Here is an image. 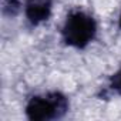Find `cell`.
I'll return each instance as SVG.
<instances>
[{
    "mask_svg": "<svg viewBox=\"0 0 121 121\" xmlns=\"http://www.w3.org/2000/svg\"><path fill=\"white\" fill-rule=\"evenodd\" d=\"M63 33L69 44L76 47H83L87 43H90L91 39L94 37L95 23L90 16L78 12L67 19Z\"/></svg>",
    "mask_w": 121,
    "mask_h": 121,
    "instance_id": "6da1fadb",
    "label": "cell"
},
{
    "mask_svg": "<svg viewBox=\"0 0 121 121\" xmlns=\"http://www.w3.org/2000/svg\"><path fill=\"white\" fill-rule=\"evenodd\" d=\"M26 111L31 120H51L66 111V100L58 94L34 97L29 103Z\"/></svg>",
    "mask_w": 121,
    "mask_h": 121,
    "instance_id": "7a4b0ae2",
    "label": "cell"
},
{
    "mask_svg": "<svg viewBox=\"0 0 121 121\" xmlns=\"http://www.w3.org/2000/svg\"><path fill=\"white\" fill-rule=\"evenodd\" d=\"M51 12L50 0H29L26 4V14L31 23H40L47 20Z\"/></svg>",
    "mask_w": 121,
    "mask_h": 121,
    "instance_id": "3957f363",
    "label": "cell"
},
{
    "mask_svg": "<svg viewBox=\"0 0 121 121\" xmlns=\"http://www.w3.org/2000/svg\"><path fill=\"white\" fill-rule=\"evenodd\" d=\"M112 88H115L117 91H121V70L112 78Z\"/></svg>",
    "mask_w": 121,
    "mask_h": 121,
    "instance_id": "277c9868",
    "label": "cell"
},
{
    "mask_svg": "<svg viewBox=\"0 0 121 121\" xmlns=\"http://www.w3.org/2000/svg\"><path fill=\"white\" fill-rule=\"evenodd\" d=\"M120 27H121V16H120Z\"/></svg>",
    "mask_w": 121,
    "mask_h": 121,
    "instance_id": "5b68a950",
    "label": "cell"
}]
</instances>
